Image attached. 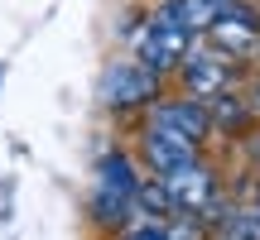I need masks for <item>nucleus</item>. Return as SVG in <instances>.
Here are the masks:
<instances>
[{
	"mask_svg": "<svg viewBox=\"0 0 260 240\" xmlns=\"http://www.w3.org/2000/svg\"><path fill=\"white\" fill-rule=\"evenodd\" d=\"M159 96V72H149L140 58H125V63H111L102 77V101L111 111H130V106H145Z\"/></svg>",
	"mask_w": 260,
	"mask_h": 240,
	"instance_id": "nucleus-1",
	"label": "nucleus"
},
{
	"mask_svg": "<svg viewBox=\"0 0 260 240\" xmlns=\"http://www.w3.org/2000/svg\"><path fill=\"white\" fill-rule=\"evenodd\" d=\"M188 44H193V34H188V29H178L174 19H164V15L154 10V15H149V24H145V34H140V63H145L149 72L183 67Z\"/></svg>",
	"mask_w": 260,
	"mask_h": 240,
	"instance_id": "nucleus-2",
	"label": "nucleus"
},
{
	"mask_svg": "<svg viewBox=\"0 0 260 240\" xmlns=\"http://www.w3.org/2000/svg\"><path fill=\"white\" fill-rule=\"evenodd\" d=\"M207 34H212V48L222 58H251L260 48V10L232 0V5L222 10V19H217Z\"/></svg>",
	"mask_w": 260,
	"mask_h": 240,
	"instance_id": "nucleus-3",
	"label": "nucleus"
},
{
	"mask_svg": "<svg viewBox=\"0 0 260 240\" xmlns=\"http://www.w3.org/2000/svg\"><path fill=\"white\" fill-rule=\"evenodd\" d=\"M159 183H164L174 212H183V216H203V212L217 207V178H212V168H203V164H188V168H178V173L159 178Z\"/></svg>",
	"mask_w": 260,
	"mask_h": 240,
	"instance_id": "nucleus-4",
	"label": "nucleus"
},
{
	"mask_svg": "<svg viewBox=\"0 0 260 240\" xmlns=\"http://www.w3.org/2000/svg\"><path fill=\"white\" fill-rule=\"evenodd\" d=\"M183 82L193 92V101H217V96H226L232 63L222 53H188L183 58Z\"/></svg>",
	"mask_w": 260,
	"mask_h": 240,
	"instance_id": "nucleus-5",
	"label": "nucleus"
},
{
	"mask_svg": "<svg viewBox=\"0 0 260 240\" xmlns=\"http://www.w3.org/2000/svg\"><path fill=\"white\" fill-rule=\"evenodd\" d=\"M154 130H169V135L188 139V144H198V139H207V130H212V111H207L203 101H164L154 106V120H149Z\"/></svg>",
	"mask_w": 260,
	"mask_h": 240,
	"instance_id": "nucleus-6",
	"label": "nucleus"
},
{
	"mask_svg": "<svg viewBox=\"0 0 260 240\" xmlns=\"http://www.w3.org/2000/svg\"><path fill=\"white\" fill-rule=\"evenodd\" d=\"M140 149H145V164L154 168V178H169V173H178V168L198 164V144L169 135V130H154V125L145 130V144Z\"/></svg>",
	"mask_w": 260,
	"mask_h": 240,
	"instance_id": "nucleus-7",
	"label": "nucleus"
},
{
	"mask_svg": "<svg viewBox=\"0 0 260 240\" xmlns=\"http://www.w3.org/2000/svg\"><path fill=\"white\" fill-rule=\"evenodd\" d=\"M232 5V0H169L159 15L174 19L178 29H188V34H203V29H212L217 19H222V10Z\"/></svg>",
	"mask_w": 260,
	"mask_h": 240,
	"instance_id": "nucleus-8",
	"label": "nucleus"
},
{
	"mask_svg": "<svg viewBox=\"0 0 260 240\" xmlns=\"http://www.w3.org/2000/svg\"><path fill=\"white\" fill-rule=\"evenodd\" d=\"M135 187H140V178H135V164H130L125 154H106L102 164H96V192L130 197V202H135Z\"/></svg>",
	"mask_w": 260,
	"mask_h": 240,
	"instance_id": "nucleus-9",
	"label": "nucleus"
},
{
	"mask_svg": "<svg viewBox=\"0 0 260 240\" xmlns=\"http://www.w3.org/2000/svg\"><path fill=\"white\" fill-rule=\"evenodd\" d=\"M217 221H222V240H260V212H232Z\"/></svg>",
	"mask_w": 260,
	"mask_h": 240,
	"instance_id": "nucleus-10",
	"label": "nucleus"
},
{
	"mask_svg": "<svg viewBox=\"0 0 260 240\" xmlns=\"http://www.w3.org/2000/svg\"><path fill=\"white\" fill-rule=\"evenodd\" d=\"M121 240H174V235H169L164 226H154V221H149V226H135V231H125Z\"/></svg>",
	"mask_w": 260,
	"mask_h": 240,
	"instance_id": "nucleus-11",
	"label": "nucleus"
},
{
	"mask_svg": "<svg viewBox=\"0 0 260 240\" xmlns=\"http://www.w3.org/2000/svg\"><path fill=\"white\" fill-rule=\"evenodd\" d=\"M255 212H260V192H255Z\"/></svg>",
	"mask_w": 260,
	"mask_h": 240,
	"instance_id": "nucleus-12",
	"label": "nucleus"
}]
</instances>
